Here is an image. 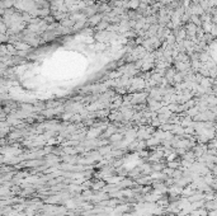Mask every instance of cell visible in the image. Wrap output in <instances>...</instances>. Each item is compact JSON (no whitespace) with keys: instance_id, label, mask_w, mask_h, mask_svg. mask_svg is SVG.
<instances>
[{"instance_id":"7a4b0ae2","label":"cell","mask_w":217,"mask_h":216,"mask_svg":"<svg viewBox=\"0 0 217 216\" xmlns=\"http://www.w3.org/2000/svg\"><path fill=\"white\" fill-rule=\"evenodd\" d=\"M31 47L29 43H27V42H17L16 43V48L19 50V51H28Z\"/></svg>"},{"instance_id":"6da1fadb","label":"cell","mask_w":217,"mask_h":216,"mask_svg":"<svg viewBox=\"0 0 217 216\" xmlns=\"http://www.w3.org/2000/svg\"><path fill=\"white\" fill-rule=\"evenodd\" d=\"M102 20H103V16H102V14H95V16H93V17L89 19V22H90L91 25H98Z\"/></svg>"},{"instance_id":"5b68a950","label":"cell","mask_w":217,"mask_h":216,"mask_svg":"<svg viewBox=\"0 0 217 216\" xmlns=\"http://www.w3.org/2000/svg\"><path fill=\"white\" fill-rule=\"evenodd\" d=\"M191 23L196 24L197 27H199V25H202V24H203V22H202V19H201V17H198V16H192V17H191Z\"/></svg>"},{"instance_id":"52a82bcc","label":"cell","mask_w":217,"mask_h":216,"mask_svg":"<svg viewBox=\"0 0 217 216\" xmlns=\"http://www.w3.org/2000/svg\"><path fill=\"white\" fill-rule=\"evenodd\" d=\"M208 3H210V7H217V0H208Z\"/></svg>"},{"instance_id":"ba28073f","label":"cell","mask_w":217,"mask_h":216,"mask_svg":"<svg viewBox=\"0 0 217 216\" xmlns=\"http://www.w3.org/2000/svg\"><path fill=\"white\" fill-rule=\"evenodd\" d=\"M212 22L215 23V24H217V11L215 13V14L212 16Z\"/></svg>"},{"instance_id":"3957f363","label":"cell","mask_w":217,"mask_h":216,"mask_svg":"<svg viewBox=\"0 0 217 216\" xmlns=\"http://www.w3.org/2000/svg\"><path fill=\"white\" fill-rule=\"evenodd\" d=\"M125 5L128 7V8H131V9H133V10H136L140 7V0H130V2L126 3Z\"/></svg>"},{"instance_id":"277c9868","label":"cell","mask_w":217,"mask_h":216,"mask_svg":"<svg viewBox=\"0 0 217 216\" xmlns=\"http://www.w3.org/2000/svg\"><path fill=\"white\" fill-rule=\"evenodd\" d=\"M203 31L206 33H211L212 31V27H213V22H203Z\"/></svg>"},{"instance_id":"7c38bea8","label":"cell","mask_w":217,"mask_h":216,"mask_svg":"<svg viewBox=\"0 0 217 216\" xmlns=\"http://www.w3.org/2000/svg\"><path fill=\"white\" fill-rule=\"evenodd\" d=\"M216 118H217V113H216Z\"/></svg>"},{"instance_id":"9c48e42d","label":"cell","mask_w":217,"mask_h":216,"mask_svg":"<svg viewBox=\"0 0 217 216\" xmlns=\"http://www.w3.org/2000/svg\"><path fill=\"white\" fill-rule=\"evenodd\" d=\"M208 216H217V210H213V211H211V212L208 214Z\"/></svg>"},{"instance_id":"8fae6325","label":"cell","mask_w":217,"mask_h":216,"mask_svg":"<svg viewBox=\"0 0 217 216\" xmlns=\"http://www.w3.org/2000/svg\"><path fill=\"white\" fill-rule=\"evenodd\" d=\"M93 2H99V0H93Z\"/></svg>"},{"instance_id":"30bf717a","label":"cell","mask_w":217,"mask_h":216,"mask_svg":"<svg viewBox=\"0 0 217 216\" xmlns=\"http://www.w3.org/2000/svg\"><path fill=\"white\" fill-rule=\"evenodd\" d=\"M215 131L217 132V124H216V126H215Z\"/></svg>"},{"instance_id":"8992f818","label":"cell","mask_w":217,"mask_h":216,"mask_svg":"<svg viewBox=\"0 0 217 216\" xmlns=\"http://www.w3.org/2000/svg\"><path fill=\"white\" fill-rule=\"evenodd\" d=\"M198 111H199V110H198V107H194V108L192 107V108H189V110H188V115H191V116L194 117V116L198 115Z\"/></svg>"},{"instance_id":"4fadbf2b","label":"cell","mask_w":217,"mask_h":216,"mask_svg":"<svg viewBox=\"0 0 217 216\" xmlns=\"http://www.w3.org/2000/svg\"><path fill=\"white\" fill-rule=\"evenodd\" d=\"M83 2H86V0H83Z\"/></svg>"}]
</instances>
